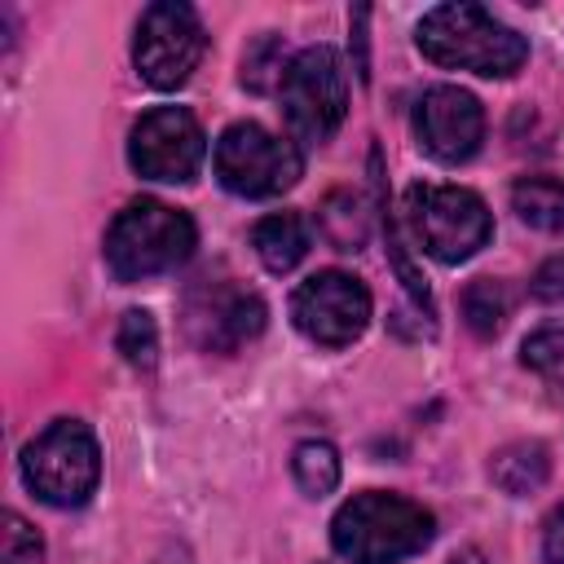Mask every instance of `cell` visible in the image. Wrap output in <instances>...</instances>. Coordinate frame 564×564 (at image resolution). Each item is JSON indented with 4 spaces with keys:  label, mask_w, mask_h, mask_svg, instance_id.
I'll list each match as a JSON object with an SVG mask.
<instances>
[{
    "label": "cell",
    "mask_w": 564,
    "mask_h": 564,
    "mask_svg": "<svg viewBox=\"0 0 564 564\" xmlns=\"http://www.w3.org/2000/svg\"><path fill=\"white\" fill-rule=\"evenodd\" d=\"M414 137L436 163H467L485 141V110L467 88L436 84L414 106Z\"/></svg>",
    "instance_id": "obj_12"
},
{
    "label": "cell",
    "mask_w": 564,
    "mask_h": 564,
    "mask_svg": "<svg viewBox=\"0 0 564 564\" xmlns=\"http://www.w3.org/2000/svg\"><path fill=\"white\" fill-rule=\"evenodd\" d=\"M291 141L326 145L348 115V70L330 44H308L291 57L286 79L278 88Z\"/></svg>",
    "instance_id": "obj_5"
},
{
    "label": "cell",
    "mask_w": 564,
    "mask_h": 564,
    "mask_svg": "<svg viewBox=\"0 0 564 564\" xmlns=\"http://www.w3.org/2000/svg\"><path fill=\"white\" fill-rule=\"evenodd\" d=\"M291 476L308 498H326L339 485V454L330 441H300L291 454Z\"/></svg>",
    "instance_id": "obj_18"
},
{
    "label": "cell",
    "mask_w": 564,
    "mask_h": 564,
    "mask_svg": "<svg viewBox=\"0 0 564 564\" xmlns=\"http://www.w3.org/2000/svg\"><path fill=\"white\" fill-rule=\"evenodd\" d=\"M97 476H101V449L84 419H57L22 449V480L48 507L88 502Z\"/></svg>",
    "instance_id": "obj_4"
},
{
    "label": "cell",
    "mask_w": 564,
    "mask_h": 564,
    "mask_svg": "<svg viewBox=\"0 0 564 564\" xmlns=\"http://www.w3.org/2000/svg\"><path fill=\"white\" fill-rule=\"evenodd\" d=\"M489 476H494V485L502 489V494H533V489H542L546 485V476H551V454H546V445H538V441H516V445H502L498 454H494V463H489Z\"/></svg>",
    "instance_id": "obj_14"
},
{
    "label": "cell",
    "mask_w": 564,
    "mask_h": 564,
    "mask_svg": "<svg viewBox=\"0 0 564 564\" xmlns=\"http://www.w3.org/2000/svg\"><path fill=\"white\" fill-rule=\"evenodd\" d=\"M159 564H189V560H172V555H167V560H159Z\"/></svg>",
    "instance_id": "obj_25"
},
{
    "label": "cell",
    "mask_w": 564,
    "mask_h": 564,
    "mask_svg": "<svg viewBox=\"0 0 564 564\" xmlns=\"http://www.w3.org/2000/svg\"><path fill=\"white\" fill-rule=\"evenodd\" d=\"M520 361L524 370H533L538 379L564 388V326H542L520 344Z\"/></svg>",
    "instance_id": "obj_21"
},
{
    "label": "cell",
    "mask_w": 564,
    "mask_h": 564,
    "mask_svg": "<svg viewBox=\"0 0 564 564\" xmlns=\"http://www.w3.org/2000/svg\"><path fill=\"white\" fill-rule=\"evenodd\" d=\"M414 44L427 62H436L445 70H471L485 79H507L529 57L524 35L471 0L427 9L419 31H414Z\"/></svg>",
    "instance_id": "obj_1"
},
{
    "label": "cell",
    "mask_w": 564,
    "mask_h": 564,
    "mask_svg": "<svg viewBox=\"0 0 564 564\" xmlns=\"http://www.w3.org/2000/svg\"><path fill=\"white\" fill-rule=\"evenodd\" d=\"M436 538V520L423 502L401 494H357L330 520V542L348 564H397L419 555Z\"/></svg>",
    "instance_id": "obj_2"
},
{
    "label": "cell",
    "mask_w": 564,
    "mask_h": 564,
    "mask_svg": "<svg viewBox=\"0 0 564 564\" xmlns=\"http://www.w3.org/2000/svg\"><path fill=\"white\" fill-rule=\"evenodd\" d=\"M203 48H207V35H203L198 13L181 0H159L137 22L132 66L150 88L167 93L194 75V66L203 62Z\"/></svg>",
    "instance_id": "obj_8"
},
{
    "label": "cell",
    "mask_w": 564,
    "mask_h": 564,
    "mask_svg": "<svg viewBox=\"0 0 564 564\" xmlns=\"http://www.w3.org/2000/svg\"><path fill=\"white\" fill-rule=\"evenodd\" d=\"M207 154V137L185 106H154L128 132V163L145 181L181 185L194 181Z\"/></svg>",
    "instance_id": "obj_9"
},
{
    "label": "cell",
    "mask_w": 564,
    "mask_h": 564,
    "mask_svg": "<svg viewBox=\"0 0 564 564\" xmlns=\"http://www.w3.org/2000/svg\"><path fill=\"white\" fill-rule=\"evenodd\" d=\"M194 242H198L194 220L181 207H167L159 198H137L106 229V264L119 282H145L154 273L185 264Z\"/></svg>",
    "instance_id": "obj_3"
},
{
    "label": "cell",
    "mask_w": 564,
    "mask_h": 564,
    "mask_svg": "<svg viewBox=\"0 0 564 564\" xmlns=\"http://www.w3.org/2000/svg\"><path fill=\"white\" fill-rule=\"evenodd\" d=\"M216 176L238 198H273L291 189L304 172V154L295 141L260 128V123H229L216 141Z\"/></svg>",
    "instance_id": "obj_7"
},
{
    "label": "cell",
    "mask_w": 564,
    "mask_h": 564,
    "mask_svg": "<svg viewBox=\"0 0 564 564\" xmlns=\"http://www.w3.org/2000/svg\"><path fill=\"white\" fill-rule=\"evenodd\" d=\"M264 330V300L234 278H198L185 295V335L203 352H238Z\"/></svg>",
    "instance_id": "obj_10"
},
{
    "label": "cell",
    "mask_w": 564,
    "mask_h": 564,
    "mask_svg": "<svg viewBox=\"0 0 564 564\" xmlns=\"http://www.w3.org/2000/svg\"><path fill=\"white\" fill-rule=\"evenodd\" d=\"M529 295L542 304H564V251L538 264V273L529 278Z\"/></svg>",
    "instance_id": "obj_23"
},
{
    "label": "cell",
    "mask_w": 564,
    "mask_h": 564,
    "mask_svg": "<svg viewBox=\"0 0 564 564\" xmlns=\"http://www.w3.org/2000/svg\"><path fill=\"white\" fill-rule=\"evenodd\" d=\"M322 234L335 251H357L366 242V203L352 189H335L322 203Z\"/></svg>",
    "instance_id": "obj_17"
},
{
    "label": "cell",
    "mask_w": 564,
    "mask_h": 564,
    "mask_svg": "<svg viewBox=\"0 0 564 564\" xmlns=\"http://www.w3.org/2000/svg\"><path fill=\"white\" fill-rule=\"evenodd\" d=\"M44 560V542L40 533L26 524V516L4 511V546H0V564H40Z\"/></svg>",
    "instance_id": "obj_22"
},
{
    "label": "cell",
    "mask_w": 564,
    "mask_h": 564,
    "mask_svg": "<svg viewBox=\"0 0 564 564\" xmlns=\"http://www.w3.org/2000/svg\"><path fill=\"white\" fill-rule=\"evenodd\" d=\"M511 207L529 229L560 234L564 229V181L560 176H520L511 185Z\"/></svg>",
    "instance_id": "obj_15"
},
{
    "label": "cell",
    "mask_w": 564,
    "mask_h": 564,
    "mask_svg": "<svg viewBox=\"0 0 564 564\" xmlns=\"http://www.w3.org/2000/svg\"><path fill=\"white\" fill-rule=\"evenodd\" d=\"M251 247H256V256H260V264H264L269 273H291V269L308 256L313 229H308V220H304L300 212H273V216L256 220Z\"/></svg>",
    "instance_id": "obj_13"
},
{
    "label": "cell",
    "mask_w": 564,
    "mask_h": 564,
    "mask_svg": "<svg viewBox=\"0 0 564 564\" xmlns=\"http://www.w3.org/2000/svg\"><path fill=\"white\" fill-rule=\"evenodd\" d=\"M507 313H511V291H507V282H498V278H476V282L463 291V317H467V326H471L480 339H494V335L502 330Z\"/></svg>",
    "instance_id": "obj_16"
},
{
    "label": "cell",
    "mask_w": 564,
    "mask_h": 564,
    "mask_svg": "<svg viewBox=\"0 0 564 564\" xmlns=\"http://www.w3.org/2000/svg\"><path fill=\"white\" fill-rule=\"evenodd\" d=\"M405 220H410L414 242L441 264L471 260L494 234L485 198L463 189V185H410L405 189Z\"/></svg>",
    "instance_id": "obj_6"
},
{
    "label": "cell",
    "mask_w": 564,
    "mask_h": 564,
    "mask_svg": "<svg viewBox=\"0 0 564 564\" xmlns=\"http://www.w3.org/2000/svg\"><path fill=\"white\" fill-rule=\"evenodd\" d=\"M542 560L564 564V502H555L551 516L542 520Z\"/></svg>",
    "instance_id": "obj_24"
},
{
    "label": "cell",
    "mask_w": 564,
    "mask_h": 564,
    "mask_svg": "<svg viewBox=\"0 0 564 564\" xmlns=\"http://www.w3.org/2000/svg\"><path fill=\"white\" fill-rule=\"evenodd\" d=\"M286 66H291V57H286L282 40H278V35H260V40L242 53V88H251V93L282 88Z\"/></svg>",
    "instance_id": "obj_19"
},
{
    "label": "cell",
    "mask_w": 564,
    "mask_h": 564,
    "mask_svg": "<svg viewBox=\"0 0 564 564\" xmlns=\"http://www.w3.org/2000/svg\"><path fill=\"white\" fill-rule=\"evenodd\" d=\"M291 317L313 344L344 348L370 326V291L361 278H352L344 269H322L295 286Z\"/></svg>",
    "instance_id": "obj_11"
},
{
    "label": "cell",
    "mask_w": 564,
    "mask_h": 564,
    "mask_svg": "<svg viewBox=\"0 0 564 564\" xmlns=\"http://www.w3.org/2000/svg\"><path fill=\"white\" fill-rule=\"evenodd\" d=\"M115 344H119V352H123L128 366L150 370V366L159 361V326H154V317H150L145 308H128L123 322H119Z\"/></svg>",
    "instance_id": "obj_20"
}]
</instances>
